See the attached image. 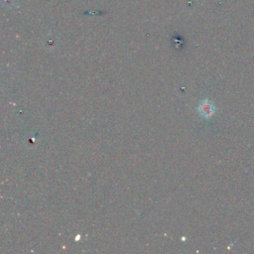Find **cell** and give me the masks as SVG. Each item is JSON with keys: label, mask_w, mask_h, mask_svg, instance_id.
Listing matches in <instances>:
<instances>
[{"label": "cell", "mask_w": 254, "mask_h": 254, "mask_svg": "<svg viewBox=\"0 0 254 254\" xmlns=\"http://www.w3.org/2000/svg\"><path fill=\"white\" fill-rule=\"evenodd\" d=\"M197 110H198V113L200 114V116H202L204 118H208L214 113V106L211 102H209L207 99H205L204 101L200 102Z\"/></svg>", "instance_id": "1"}]
</instances>
